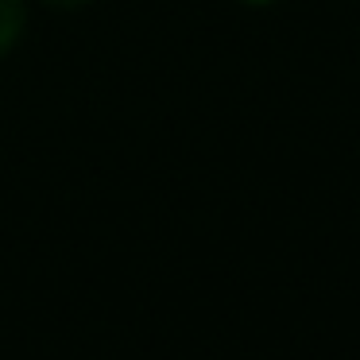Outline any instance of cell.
Wrapping results in <instances>:
<instances>
[{
    "label": "cell",
    "mask_w": 360,
    "mask_h": 360,
    "mask_svg": "<svg viewBox=\"0 0 360 360\" xmlns=\"http://www.w3.org/2000/svg\"><path fill=\"white\" fill-rule=\"evenodd\" d=\"M24 35V0H0V55H8Z\"/></svg>",
    "instance_id": "6da1fadb"
},
{
    "label": "cell",
    "mask_w": 360,
    "mask_h": 360,
    "mask_svg": "<svg viewBox=\"0 0 360 360\" xmlns=\"http://www.w3.org/2000/svg\"><path fill=\"white\" fill-rule=\"evenodd\" d=\"M51 8H86V4H94V0H47Z\"/></svg>",
    "instance_id": "7a4b0ae2"
}]
</instances>
